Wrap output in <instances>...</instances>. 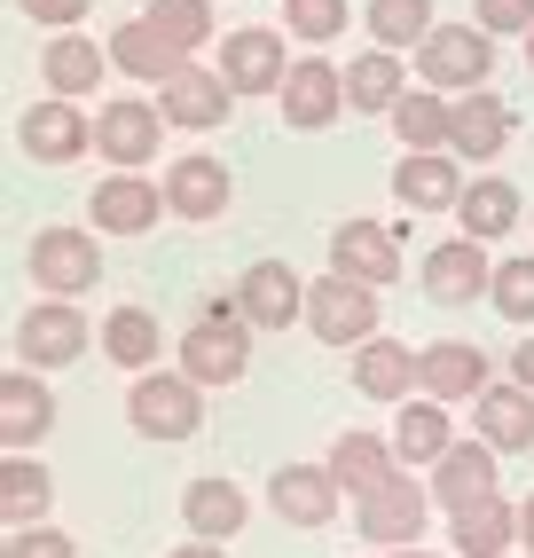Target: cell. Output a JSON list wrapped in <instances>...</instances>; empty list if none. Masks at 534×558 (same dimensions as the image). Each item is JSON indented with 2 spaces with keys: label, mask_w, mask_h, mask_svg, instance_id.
I'll use <instances>...</instances> for the list:
<instances>
[{
  "label": "cell",
  "mask_w": 534,
  "mask_h": 558,
  "mask_svg": "<svg viewBox=\"0 0 534 558\" xmlns=\"http://www.w3.org/2000/svg\"><path fill=\"white\" fill-rule=\"evenodd\" d=\"M173 339L158 330V315L149 307H110L102 315V354L126 369V378H142V369H158V354H166Z\"/></svg>",
  "instance_id": "cell-33"
},
{
  "label": "cell",
  "mask_w": 534,
  "mask_h": 558,
  "mask_svg": "<svg viewBox=\"0 0 534 558\" xmlns=\"http://www.w3.org/2000/svg\"><path fill=\"white\" fill-rule=\"evenodd\" d=\"M181 527L205 535V543H228V535L252 527V496H244L228 472H197V480L181 488Z\"/></svg>",
  "instance_id": "cell-22"
},
{
  "label": "cell",
  "mask_w": 534,
  "mask_h": 558,
  "mask_svg": "<svg viewBox=\"0 0 534 558\" xmlns=\"http://www.w3.org/2000/svg\"><path fill=\"white\" fill-rule=\"evenodd\" d=\"M472 24H487L495 40H503V32H534V0H472Z\"/></svg>",
  "instance_id": "cell-42"
},
{
  "label": "cell",
  "mask_w": 534,
  "mask_h": 558,
  "mask_svg": "<svg viewBox=\"0 0 534 558\" xmlns=\"http://www.w3.org/2000/svg\"><path fill=\"white\" fill-rule=\"evenodd\" d=\"M519 550H526V558H534V488H526V496H519Z\"/></svg>",
  "instance_id": "cell-46"
},
{
  "label": "cell",
  "mask_w": 534,
  "mask_h": 558,
  "mask_svg": "<svg viewBox=\"0 0 534 558\" xmlns=\"http://www.w3.org/2000/svg\"><path fill=\"white\" fill-rule=\"evenodd\" d=\"M393 449H401V464H409V472H433V464L456 449V417H448V401L409 393V401L393 409Z\"/></svg>",
  "instance_id": "cell-29"
},
{
  "label": "cell",
  "mask_w": 534,
  "mask_h": 558,
  "mask_svg": "<svg viewBox=\"0 0 534 558\" xmlns=\"http://www.w3.org/2000/svg\"><path fill=\"white\" fill-rule=\"evenodd\" d=\"M347 16H354L347 0H283V32L299 48H330L338 32H347Z\"/></svg>",
  "instance_id": "cell-40"
},
{
  "label": "cell",
  "mask_w": 534,
  "mask_h": 558,
  "mask_svg": "<svg viewBox=\"0 0 534 558\" xmlns=\"http://www.w3.org/2000/svg\"><path fill=\"white\" fill-rule=\"evenodd\" d=\"M48 504H56V480H48V464L40 457H0V519H9V527H40L48 519Z\"/></svg>",
  "instance_id": "cell-34"
},
{
  "label": "cell",
  "mask_w": 534,
  "mask_h": 558,
  "mask_svg": "<svg viewBox=\"0 0 534 558\" xmlns=\"http://www.w3.org/2000/svg\"><path fill=\"white\" fill-rule=\"evenodd\" d=\"M32 283L48 291V300H80V291L102 283V229H80V220H48L40 236L24 252Z\"/></svg>",
  "instance_id": "cell-3"
},
{
  "label": "cell",
  "mask_w": 534,
  "mask_h": 558,
  "mask_svg": "<svg viewBox=\"0 0 534 558\" xmlns=\"http://www.w3.org/2000/svg\"><path fill=\"white\" fill-rule=\"evenodd\" d=\"M87 347H102V330L80 315V300H32L24 315H16V354L32 362V369H63V362H80Z\"/></svg>",
  "instance_id": "cell-7"
},
{
  "label": "cell",
  "mask_w": 534,
  "mask_h": 558,
  "mask_svg": "<svg viewBox=\"0 0 534 558\" xmlns=\"http://www.w3.org/2000/svg\"><path fill=\"white\" fill-rule=\"evenodd\" d=\"M16 150L32 158V166H71V158H87L95 150V119L71 95H40L16 119Z\"/></svg>",
  "instance_id": "cell-11"
},
{
  "label": "cell",
  "mask_w": 534,
  "mask_h": 558,
  "mask_svg": "<svg viewBox=\"0 0 534 558\" xmlns=\"http://www.w3.org/2000/svg\"><path fill=\"white\" fill-rule=\"evenodd\" d=\"M330 268L369 283V291H386V283H401V236L386 220H338L330 229Z\"/></svg>",
  "instance_id": "cell-19"
},
{
  "label": "cell",
  "mask_w": 534,
  "mask_h": 558,
  "mask_svg": "<svg viewBox=\"0 0 534 558\" xmlns=\"http://www.w3.org/2000/svg\"><path fill=\"white\" fill-rule=\"evenodd\" d=\"M158 142H166L158 95H110V102L95 110V158H110V166H149V158H158Z\"/></svg>",
  "instance_id": "cell-12"
},
{
  "label": "cell",
  "mask_w": 534,
  "mask_h": 558,
  "mask_svg": "<svg viewBox=\"0 0 534 558\" xmlns=\"http://www.w3.org/2000/svg\"><path fill=\"white\" fill-rule=\"evenodd\" d=\"M338 504H347V488H338V472L330 464H276L267 472V511L283 519V527H330Z\"/></svg>",
  "instance_id": "cell-15"
},
{
  "label": "cell",
  "mask_w": 534,
  "mask_h": 558,
  "mask_svg": "<svg viewBox=\"0 0 534 558\" xmlns=\"http://www.w3.org/2000/svg\"><path fill=\"white\" fill-rule=\"evenodd\" d=\"M464 158L456 150H401L393 158V197L409 213H456V197H464Z\"/></svg>",
  "instance_id": "cell-20"
},
{
  "label": "cell",
  "mask_w": 534,
  "mask_h": 558,
  "mask_svg": "<svg viewBox=\"0 0 534 558\" xmlns=\"http://www.w3.org/2000/svg\"><path fill=\"white\" fill-rule=\"evenodd\" d=\"M448 150L456 158H503L511 150V102L503 95H487V87H472V95H448Z\"/></svg>",
  "instance_id": "cell-21"
},
{
  "label": "cell",
  "mask_w": 534,
  "mask_h": 558,
  "mask_svg": "<svg viewBox=\"0 0 534 558\" xmlns=\"http://www.w3.org/2000/svg\"><path fill=\"white\" fill-rule=\"evenodd\" d=\"M416 283H425V300H440V307H472V300H487L495 259H487L480 236H448V244H433L416 259Z\"/></svg>",
  "instance_id": "cell-14"
},
{
  "label": "cell",
  "mask_w": 534,
  "mask_h": 558,
  "mask_svg": "<svg viewBox=\"0 0 534 558\" xmlns=\"http://www.w3.org/2000/svg\"><path fill=\"white\" fill-rule=\"evenodd\" d=\"M425 480H433V504L456 519V511H472V504H487V496H503V449H487V440L472 433V440H456V449H448Z\"/></svg>",
  "instance_id": "cell-17"
},
{
  "label": "cell",
  "mask_w": 534,
  "mask_h": 558,
  "mask_svg": "<svg viewBox=\"0 0 534 558\" xmlns=\"http://www.w3.org/2000/svg\"><path fill=\"white\" fill-rule=\"evenodd\" d=\"M433 24H440V16H433V0H362V32H369V48L416 56Z\"/></svg>",
  "instance_id": "cell-36"
},
{
  "label": "cell",
  "mask_w": 534,
  "mask_h": 558,
  "mask_svg": "<svg viewBox=\"0 0 534 558\" xmlns=\"http://www.w3.org/2000/svg\"><path fill=\"white\" fill-rule=\"evenodd\" d=\"M228 197H236V181H228V166H220V158L189 150V158H173V166H166V205H173V220H220V213H228Z\"/></svg>",
  "instance_id": "cell-27"
},
{
  "label": "cell",
  "mask_w": 534,
  "mask_h": 558,
  "mask_svg": "<svg viewBox=\"0 0 534 558\" xmlns=\"http://www.w3.org/2000/svg\"><path fill=\"white\" fill-rule=\"evenodd\" d=\"M526 71H534V32H526Z\"/></svg>",
  "instance_id": "cell-47"
},
{
  "label": "cell",
  "mask_w": 534,
  "mask_h": 558,
  "mask_svg": "<svg viewBox=\"0 0 534 558\" xmlns=\"http://www.w3.org/2000/svg\"><path fill=\"white\" fill-rule=\"evenodd\" d=\"M252 339H259V330L244 323L236 291H228V300H205V307H197V323L173 339V362L213 393V386H236L244 369H252Z\"/></svg>",
  "instance_id": "cell-1"
},
{
  "label": "cell",
  "mask_w": 534,
  "mask_h": 558,
  "mask_svg": "<svg viewBox=\"0 0 534 558\" xmlns=\"http://www.w3.org/2000/svg\"><path fill=\"white\" fill-rule=\"evenodd\" d=\"M126 425L142 440H158V449H173V440H197L205 433V386L189 378V369H142V378L126 386Z\"/></svg>",
  "instance_id": "cell-2"
},
{
  "label": "cell",
  "mask_w": 534,
  "mask_h": 558,
  "mask_svg": "<svg viewBox=\"0 0 534 558\" xmlns=\"http://www.w3.org/2000/svg\"><path fill=\"white\" fill-rule=\"evenodd\" d=\"M425 519H433V480H409V464L386 480V488L354 496V535L377 543V550H409L425 535Z\"/></svg>",
  "instance_id": "cell-6"
},
{
  "label": "cell",
  "mask_w": 534,
  "mask_h": 558,
  "mask_svg": "<svg viewBox=\"0 0 534 558\" xmlns=\"http://www.w3.org/2000/svg\"><path fill=\"white\" fill-rule=\"evenodd\" d=\"M283 40H291L283 24H236V32H220V80L236 95H276L283 71H291Z\"/></svg>",
  "instance_id": "cell-13"
},
{
  "label": "cell",
  "mask_w": 534,
  "mask_h": 558,
  "mask_svg": "<svg viewBox=\"0 0 534 558\" xmlns=\"http://www.w3.org/2000/svg\"><path fill=\"white\" fill-rule=\"evenodd\" d=\"M487 71H495V32L487 24H433L425 32V48H416V80L440 87V95H472L487 87Z\"/></svg>",
  "instance_id": "cell-5"
},
{
  "label": "cell",
  "mask_w": 534,
  "mask_h": 558,
  "mask_svg": "<svg viewBox=\"0 0 534 558\" xmlns=\"http://www.w3.org/2000/svg\"><path fill=\"white\" fill-rule=\"evenodd\" d=\"M0 558H80V543H71L63 527H9V543H0Z\"/></svg>",
  "instance_id": "cell-41"
},
{
  "label": "cell",
  "mask_w": 534,
  "mask_h": 558,
  "mask_svg": "<svg viewBox=\"0 0 534 558\" xmlns=\"http://www.w3.org/2000/svg\"><path fill=\"white\" fill-rule=\"evenodd\" d=\"M16 9H24L32 24H40V32H80L95 0H16Z\"/></svg>",
  "instance_id": "cell-43"
},
{
  "label": "cell",
  "mask_w": 534,
  "mask_h": 558,
  "mask_svg": "<svg viewBox=\"0 0 534 558\" xmlns=\"http://www.w3.org/2000/svg\"><path fill=\"white\" fill-rule=\"evenodd\" d=\"M386 126L401 134V150H448V95L416 80V87L386 110Z\"/></svg>",
  "instance_id": "cell-37"
},
{
  "label": "cell",
  "mask_w": 534,
  "mask_h": 558,
  "mask_svg": "<svg viewBox=\"0 0 534 558\" xmlns=\"http://www.w3.org/2000/svg\"><path fill=\"white\" fill-rule=\"evenodd\" d=\"M495 378H487V354L472 339H433L425 347V369H416V393H433V401H480Z\"/></svg>",
  "instance_id": "cell-28"
},
{
  "label": "cell",
  "mask_w": 534,
  "mask_h": 558,
  "mask_svg": "<svg viewBox=\"0 0 534 558\" xmlns=\"http://www.w3.org/2000/svg\"><path fill=\"white\" fill-rule=\"evenodd\" d=\"M323 464L338 472V488H347V496H369V488H386V480L401 472V449H393V433H362V425H347V433L330 440Z\"/></svg>",
  "instance_id": "cell-30"
},
{
  "label": "cell",
  "mask_w": 534,
  "mask_h": 558,
  "mask_svg": "<svg viewBox=\"0 0 534 558\" xmlns=\"http://www.w3.org/2000/svg\"><path fill=\"white\" fill-rule=\"evenodd\" d=\"M236 307L252 330H291V323H307V276L291 259H252L236 276Z\"/></svg>",
  "instance_id": "cell-16"
},
{
  "label": "cell",
  "mask_w": 534,
  "mask_h": 558,
  "mask_svg": "<svg viewBox=\"0 0 534 558\" xmlns=\"http://www.w3.org/2000/svg\"><path fill=\"white\" fill-rule=\"evenodd\" d=\"M511 378L534 386V330H526V347H511Z\"/></svg>",
  "instance_id": "cell-45"
},
{
  "label": "cell",
  "mask_w": 534,
  "mask_h": 558,
  "mask_svg": "<svg viewBox=\"0 0 534 558\" xmlns=\"http://www.w3.org/2000/svg\"><path fill=\"white\" fill-rule=\"evenodd\" d=\"M276 110H283L291 134H323V126H338V119L354 110V102H347V63H330L323 48L291 56L283 87H276Z\"/></svg>",
  "instance_id": "cell-4"
},
{
  "label": "cell",
  "mask_w": 534,
  "mask_h": 558,
  "mask_svg": "<svg viewBox=\"0 0 534 558\" xmlns=\"http://www.w3.org/2000/svg\"><path fill=\"white\" fill-rule=\"evenodd\" d=\"M519 220H526V197H519V181H511V173H472V181H464V197H456V236L495 244V236H511Z\"/></svg>",
  "instance_id": "cell-25"
},
{
  "label": "cell",
  "mask_w": 534,
  "mask_h": 558,
  "mask_svg": "<svg viewBox=\"0 0 534 558\" xmlns=\"http://www.w3.org/2000/svg\"><path fill=\"white\" fill-rule=\"evenodd\" d=\"M149 95H158L173 134H213V126H228V110H236V87L220 80V63H197V56H189L181 71H166Z\"/></svg>",
  "instance_id": "cell-8"
},
{
  "label": "cell",
  "mask_w": 534,
  "mask_h": 558,
  "mask_svg": "<svg viewBox=\"0 0 534 558\" xmlns=\"http://www.w3.org/2000/svg\"><path fill=\"white\" fill-rule=\"evenodd\" d=\"M401 95H409V63H401L393 48H362V56L347 63V102L362 110V119H386Z\"/></svg>",
  "instance_id": "cell-35"
},
{
  "label": "cell",
  "mask_w": 534,
  "mask_h": 558,
  "mask_svg": "<svg viewBox=\"0 0 534 558\" xmlns=\"http://www.w3.org/2000/svg\"><path fill=\"white\" fill-rule=\"evenodd\" d=\"M110 40H87V32H48V48H40V80H48V95H95L102 80H110Z\"/></svg>",
  "instance_id": "cell-24"
},
{
  "label": "cell",
  "mask_w": 534,
  "mask_h": 558,
  "mask_svg": "<svg viewBox=\"0 0 534 558\" xmlns=\"http://www.w3.org/2000/svg\"><path fill=\"white\" fill-rule=\"evenodd\" d=\"M307 330H315V339L323 347H362V339H377V291L369 283H354V276H315L307 283Z\"/></svg>",
  "instance_id": "cell-9"
},
{
  "label": "cell",
  "mask_w": 534,
  "mask_h": 558,
  "mask_svg": "<svg viewBox=\"0 0 534 558\" xmlns=\"http://www.w3.org/2000/svg\"><path fill=\"white\" fill-rule=\"evenodd\" d=\"M142 16L158 24V32H166V40H173L181 56H197L205 40H220V16H213V0H149Z\"/></svg>",
  "instance_id": "cell-38"
},
{
  "label": "cell",
  "mask_w": 534,
  "mask_h": 558,
  "mask_svg": "<svg viewBox=\"0 0 534 558\" xmlns=\"http://www.w3.org/2000/svg\"><path fill=\"white\" fill-rule=\"evenodd\" d=\"M487 307L503 315V323H519V330H534V252H519V259H495Z\"/></svg>",
  "instance_id": "cell-39"
},
{
  "label": "cell",
  "mask_w": 534,
  "mask_h": 558,
  "mask_svg": "<svg viewBox=\"0 0 534 558\" xmlns=\"http://www.w3.org/2000/svg\"><path fill=\"white\" fill-rule=\"evenodd\" d=\"M56 433V393H48V369L16 362L9 378H0V449H40V440Z\"/></svg>",
  "instance_id": "cell-18"
},
{
  "label": "cell",
  "mask_w": 534,
  "mask_h": 558,
  "mask_svg": "<svg viewBox=\"0 0 534 558\" xmlns=\"http://www.w3.org/2000/svg\"><path fill=\"white\" fill-rule=\"evenodd\" d=\"M166 558H228V543H205V535H189V543H173Z\"/></svg>",
  "instance_id": "cell-44"
},
{
  "label": "cell",
  "mask_w": 534,
  "mask_h": 558,
  "mask_svg": "<svg viewBox=\"0 0 534 558\" xmlns=\"http://www.w3.org/2000/svg\"><path fill=\"white\" fill-rule=\"evenodd\" d=\"M110 63H119L126 80H142V87H158L166 71H181L189 56H181V48H173V40H166V32L149 24V16H126L119 32H110Z\"/></svg>",
  "instance_id": "cell-32"
},
{
  "label": "cell",
  "mask_w": 534,
  "mask_h": 558,
  "mask_svg": "<svg viewBox=\"0 0 534 558\" xmlns=\"http://www.w3.org/2000/svg\"><path fill=\"white\" fill-rule=\"evenodd\" d=\"M158 213H173L166 205V181H149L142 166H110L95 181V197H87V220L102 236H149V229H158Z\"/></svg>",
  "instance_id": "cell-10"
},
{
  "label": "cell",
  "mask_w": 534,
  "mask_h": 558,
  "mask_svg": "<svg viewBox=\"0 0 534 558\" xmlns=\"http://www.w3.org/2000/svg\"><path fill=\"white\" fill-rule=\"evenodd\" d=\"M416 369H425V347H409V339H386V330H377V339H362L354 347V393L362 401H409L416 393Z\"/></svg>",
  "instance_id": "cell-23"
},
{
  "label": "cell",
  "mask_w": 534,
  "mask_h": 558,
  "mask_svg": "<svg viewBox=\"0 0 534 558\" xmlns=\"http://www.w3.org/2000/svg\"><path fill=\"white\" fill-rule=\"evenodd\" d=\"M472 433L487 440V449H503V457L534 449V386H519V378H495V386L472 401Z\"/></svg>",
  "instance_id": "cell-26"
},
{
  "label": "cell",
  "mask_w": 534,
  "mask_h": 558,
  "mask_svg": "<svg viewBox=\"0 0 534 558\" xmlns=\"http://www.w3.org/2000/svg\"><path fill=\"white\" fill-rule=\"evenodd\" d=\"M386 558H393V550H386Z\"/></svg>",
  "instance_id": "cell-48"
},
{
  "label": "cell",
  "mask_w": 534,
  "mask_h": 558,
  "mask_svg": "<svg viewBox=\"0 0 534 558\" xmlns=\"http://www.w3.org/2000/svg\"><path fill=\"white\" fill-rule=\"evenodd\" d=\"M448 550H456V558H511V550H519V504L487 496V504H472V511H456V519H448Z\"/></svg>",
  "instance_id": "cell-31"
}]
</instances>
